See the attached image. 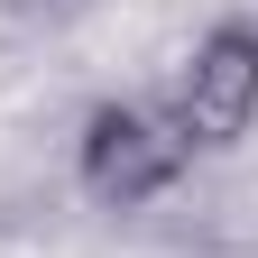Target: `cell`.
Instances as JSON below:
<instances>
[{"label": "cell", "mask_w": 258, "mask_h": 258, "mask_svg": "<svg viewBox=\"0 0 258 258\" xmlns=\"http://www.w3.org/2000/svg\"><path fill=\"white\" fill-rule=\"evenodd\" d=\"M194 166L184 129L166 102H92L83 111V139H74V175L102 212H139L157 194H175Z\"/></svg>", "instance_id": "obj_1"}, {"label": "cell", "mask_w": 258, "mask_h": 258, "mask_svg": "<svg viewBox=\"0 0 258 258\" xmlns=\"http://www.w3.org/2000/svg\"><path fill=\"white\" fill-rule=\"evenodd\" d=\"M166 111L184 129V148H240L258 129V28L249 19H212L194 55L175 64Z\"/></svg>", "instance_id": "obj_2"}]
</instances>
